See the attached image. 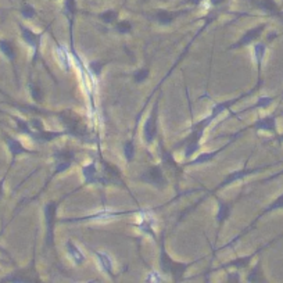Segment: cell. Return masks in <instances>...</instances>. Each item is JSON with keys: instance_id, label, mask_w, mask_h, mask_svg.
<instances>
[{"instance_id": "28", "label": "cell", "mask_w": 283, "mask_h": 283, "mask_svg": "<svg viewBox=\"0 0 283 283\" xmlns=\"http://www.w3.org/2000/svg\"><path fill=\"white\" fill-rule=\"evenodd\" d=\"M19 14H21V17L24 19H34L38 16L35 7L32 4H29V3L22 4V7L19 9Z\"/></svg>"}, {"instance_id": "14", "label": "cell", "mask_w": 283, "mask_h": 283, "mask_svg": "<svg viewBox=\"0 0 283 283\" xmlns=\"http://www.w3.org/2000/svg\"><path fill=\"white\" fill-rule=\"evenodd\" d=\"M190 10H179V11H168V10H158L154 14V19L161 25H170L181 16L189 14Z\"/></svg>"}, {"instance_id": "9", "label": "cell", "mask_w": 283, "mask_h": 283, "mask_svg": "<svg viewBox=\"0 0 283 283\" xmlns=\"http://www.w3.org/2000/svg\"><path fill=\"white\" fill-rule=\"evenodd\" d=\"M139 179L143 181V182L149 183V185H153L155 188H160V189L164 188L165 185H167V179H165L164 172H163L161 167H158V165L150 167L145 174L139 176Z\"/></svg>"}, {"instance_id": "2", "label": "cell", "mask_w": 283, "mask_h": 283, "mask_svg": "<svg viewBox=\"0 0 283 283\" xmlns=\"http://www.w3.org/2000/svg\"><path fill=\"white\" fill-rule=\"evenodd\" d=\"M1 137H3V142L4 145L7 147L10 154V164H9V170H13L14 165L17 163V158L21 157V155H31V154H37V151L34 150H29L28 147H25L21 140H19L17 137L11 136L10 133H7L6 131H1Z\"/></svg>"}, {"instance_id": "25", "label": "cell", "mask_w": 283, "mask_h": 283, "mask_svg": "<svg viewBox=\"0 0 283 283\" xmlns=\"http://www.w3.org/2000/svg\"><path fill=\"white\" fill-rule=\"evenodd\" d=\"M266 52V45L265 43H257L254 46V58H256L257 65H258V73H261V65Z\"/></svg>"}, {"instance_id": "31", "label": "cell", "mask_w": 283, "mask_h": 283, "mask_svg": "<svg viewBox=\"0 0 283 283\" xmlns=\"http://www.w3.org/2000/svg\"><path fill=\"white\" fill-rule=\"evenodd\" d=\"M53 158L56 161H70V163H73L75 160V154H74V151H70V150H57L53 154Z\"/></svg>"}, {"instance_id": "40", "label": "cell", "mask_w": 283, "mask_h": 283, "mask_svg": "<svg viewBox=\"0 0 283 283\" xmlns=\"http://www.w3.org/2000/svg\"><path fill=\"white\" fill-rule=\"evenodd\" d=\"M161 281H163V278H161V276H158L157 272H151L150 276L146 279V282H161Z\"/></svg>"}, {"instance_id": "36", "label": "cell", "mask_w": 283, "mask_h": 283, "mask_svg": "<svg viewBox=\"0 0 283 283\" xmlns=\"http://www.w3.org/2000/svg\"><path fill=\"white\" fill-rule=\"evenodd\" d=\"M260 268H261V264L258 263V264L250 271V274L247 275V282H258V281H261V278H260V275H261Z\"/></svg>"}, {"instance_id": "27", "label": "cell", "mask_w": 283, "mask_h": 283, "mask_svg": "<svg viewBox=\"0 0 283 283\" xmlns=\"http://www.w3.org/2000/svg\"><path fill=\"white\" fill-rule=\"evenodd\" d=\"M97 19H100L106 24H114L117 21V19H118V13L113 9L106 10V11L100 13V14H97Z\"/></svg>"}, {"instance_id": "43", "label": "cell", "mask_w": 283, "mask_h": 283, "mask_svg": "<svg viewBox=\"0 0 283 283\" xmlns=\"http://www.w3.org/2000/svg\"><path fill=\"white\" fill-rule=\"evenodd\" d=\"M204 0H186V3H189V4H193V6H199L201 4Z\"/></svg>"}, {"instance_id": "6", "label": "cell", "mask_w": 283, "mask_h": 283, "mask_svg": "<svg viewBox=\"0 0 283 283\" xmlns=\"http://www.w3.org/2000/svg\"><path fill=\"white\" fill-rule=\"evenodd\" d=\"M158 101L160 97L155 100L154 106L151 109V113L149 115V118L145 122V127H143V139L146 142V145H151L154 142L155 136H157V128H158Z\"/></svg>"}, {"instance_id": "7", "label": "cell", "mask_w": 283, "mask_h": 283, "mask_svg": "<svg viewBox=\"0 0 283 283\" xmlns=\"http://www.w3.org/2000/svg\"><path fill=\"white\" fill-rule=\"evenodd\" d=\"M0 55L3 56L10 63L11 68H13V73H14V76H16L17 85L19 86V71H17V50H16L14 43L11 40H9V39L0 38Z\"/></svg>"}, {"instance_id": "22", "label": "cell", "mask_w": 283, "mask_h": 283, "mask_svg": "<svg viewBox=\"0 0 283 283\" xmlns=\"http://www.w3.org/2000/svg\"><path fill=\"white\" fill-rule=\"evenodd\" d=\"M94 253V256L97 257V260H99V263H100V266L103 268V271H106L107 274L111 275V276H114V271H113V263H111V258H110L107 254H104V253H101V251H93Z\"/></svg>"}, {"instance_id": "19", "label": "cell", "mask_w": 283, "mask_h": 283, "mask_svg": "<svg viewBox=\"0 0 283 283\" xmlns=\"http://www.w3.org/2000/svg\"><path fill=\"white\" fill-rule=\"evenodd\" d=\"M192 265V263H179V261H174L172 263V266H171V274L172 275V279H174L175 282H179V281H182L183 279V275L185 272L188 271V268Z\"/></svg>"}, {"instance_id": "33", "label": "cell", "mask_w": 283, "mask_h": 283, "mask_svg": "<svg viewBox=\"0 0 283 283\" xmlns=\"http://www.w3.org/2000/svg\"><path fill=\"white\" fill-rule=\"evenodd\" d=\"M279 208H283V194H282V196H279V197H278V199H276V200H275L274 203H271V204H269V206H268V207L265 208L264 212H263V214H261V215H260V217H258L257 219L261 218V217H263L264 214H268V212H271V211L279 210Z\"/></svg>"}, {"instance_id": "32", "label": "cell", "mask_w": 283, "mask_h": 283, "mask_svg": "<svg viewBox=\"0 0 283 283\" xmlns=\"http://www.w3.org/2000/svg\"><path fill=\"white\" fill-rule=\"evenodd\" d=\"M274 101V99L272 97H268V96H263V97H260L258 100H257V103L254 104V106H251L250 109L245 110L243 113H246V111H248V110H256V109H266V107H269V104Z\"/></svg>"}, {"instance_id": "15", "label": "cell", "mask_w": 283, "mask_h": 283, "mask_svg": "<svg viewBox=\"0 0 283 283\" xmlns=\"http://www.w3.org/2000/svg\"><path fill=\"white\" fill-rule=\"evenodd\" d=\"M174 260L168 256L167 250L164 246V235L161 239V246H160V268H161V272L165 275L171 274V266H172Z\"/></svg>"}, {"instance_id": "3", "label": "cell", "mask_w": 283, "mask_h": 283, "mask_svg": "<svg viewBox=\"0 0 283 283\" xmlns=\"http://www.w3.org/2000/svg\"><path fill=\"white\" fill-rule=\"evenodd\" d=\"M57 207H58L57 201H49L43 207V217H45L46 224V246L47 247L55 246V226L56 222H57V219H56Z\"/></svg>"}, {"instance_id": "12", "label": "cell", "mask_w": 283, "mask_h": 283, "mask_svg": "<svg viewBox=\"0 0 283 283\" xmlns=\"http://www.w3.org/2000/svg\"><path fill=\"white\" fill-rule=\"evenodd\" d=\"M265 27H266L265 24H261V25H258V27L250 28L246 34L240 38L238 42L235 43V45L230 46L229 49H233V50H235V49H240V47H245V46L251 45L254 40H257L258 38L261 37V34H263V31L265 29Z\"/></svg>"}, {"instance_id": "42", "label": "cell", "mask_w": 283, "mask_h": 283, "mask_svg": "<svg viewBox=\"0 0 283 283\" xmlns=\"http://www.w3.org/2000/svg\"><path fill=\"white\" fill-rule=\"evenodd\" d=\"M0 254H3L4 257H7V258H10L11 261H13V257H11V254H10L9 251H7V248H4V247L0 245Z\"/></svg>"}, {"instance_id": "20", "label": "cell", "mask_w": 283, "mask_h": 283, "mask_svg": "<svg viewBox=\"0 0 283 283\" xmlns=\"http://www.w3.org/2000/svg\"><path fill=\"white\" fill-rule=\"evenodd\" d=\"M230 212H232V206L229 203L218 200V212H217V222H218V225H222L230 217Z\"/></svg>"}, {"instance_id": "41", "label": "cell", "mask_w": 283, "mask_h": 283, "mask_svg": "<svg viewBox=\"0 0 283 283\" xmlns=\"http://www.w3.org/2000/svg\"><path fill=\"white\" fill-rule=\"evenodd\" d=\"M226 281L228 282H239L240 281V278H239L238 272H230L228 274V278H226Z\"/></svg>"}, {"instance_id": "35", "label": "cell", "mask_w": 283, "mask_h": 283, "mask_svg": "<svg viewBox=\"0 0 283 283\" xmlns=\"http://www.w3.org/2000/svg\"><path fill=\"white\" fill-rule=\"evenodd\" d=\"M149 74H150L149 68H146V67L145 68H140V70H137L136 73L133 74V81L136 83H142L149 78Z\"/></svg>"}, {"instance_id": "23", "label": "cell", "mask_w": 283, "mask_h": 283, "mask_svg": "<svg viewBox=\"0 0 283 283\" xmlns=\"http://www.w3.org/2000/svg\"><path fill=\"white\" fill-rule=\"evenodd\" d=\"M56 55H57V58H58V63L61 64L63 70H65L67 73L70 71V58H68V55H67V50L64 49V46H61L60 43H57V47H56Z\"/></svg>"}, {"instance_id": "10", "label": "cell", "mask_w": 283, "mask_h": 283, "mask_svg": "<svg viewBox=\"0 0 283 283\" xmlns=\"http://www.w3.org/2000/svg\"><path fill=\"white\" fill-rule=\"evenodd\" d=\"M82 176H83V182H85V185L101 183V185L107 186L109 183H111L109 181V178H107V176H100V175H99V172H97V165H96L94 161H92L91 164L83 165Z\"/></svg>"}, {"instance_id": "39", "label": "cell", "mask_w": 283, "mask_h": 283, "mask_svg": "<svg viewBox=\"0 0 283 283\" xmlns=\"http://www.w3.org/2000/svg\"><path fill=\"white\" fill-rule=\"evenodd\" d=\"M10 171H11V170H9V168H7V171H6V172H4V175L0 178V201H1L3 196H4V186H6V181H7V176H9Z\"/></svg>"}, {"instance_id": "38", "label": "cell", "mask_w": 283, "mask_h": 283, "mask_svg": "<svg viewBox=\"0 0 283 283\" xmlns=\"http://www.w3.org/2000/svg\"><path fill=\"white\" fill-rule=\"evenodd\" d=\"M115 29H117V32L119 34H129L131 31H132V24L129 22V21H121V22H117V25H115Z\"/></svg>"}, {"instance_id": "16", "label": "cell", "mask_w": 283, "mask_h": 283, "mask_svg": "<svg viewBox=\"0 0 283 283\" xmlns=\"http://www.w3.org/2000/svg\"><path fill=\"white\" fill-rule=\"evenodd\" d=\"M251 127L256 131L276 132V118H275V115H268V117H264V118L257 119Z\"/></svg>"}, {"instance_id": "5", "label": "cell", "mask_w": 283, "mask_h": 283, "mask_svg": "<svg viewBox=\"0 0 283 283\" xmlns=\"http://www.w3.org/2000/svg\"><path fill=\"white\" fill-rule=\"evenodd\" d=\"M247 129H248V127H246V128L240 129L239 132H236V133H233V136H232V139L229 140L226 145H224V146L221 147V149H217V150H212V151H206V153H201V154H199L196 158H193V160H190V161H188V163H185V164L182 165V167H189V165H203V164H207V163H211L217 155L219 154V153H222L226 147H229L236 139H238L242 133H245Z\"/></svg>"}, {"instance_id": "18", "label": "cell", "mask_w": 283, "mask_h": 283, "mask_svg": "<svg viewBox=\"0 0 283 283\" xmlns=\"http://www.w3.org/2000/svg\"><path fill=\"white\" fill-rule=\"evenodd\" d=\"M65 250L68 253V256L73 258V261L76 265H82L85 261V256L82 254V251L75 246L73 243V240H67L65 242Z\"/></svg>"}, {"instance_id": "44", "label": "cell", "mask_w": 283, "mask_h": 283, "mask_svg": "<svg viewBox=\"0 0 283 283\" xmlns=\"http://www.w3.org/2000/svg\"><path fill=\"white\" fill-rule=\"evenodd\" d=\"M226 0H210L211 6H221L222 3H225Z\"/></svg>"}, {"instance_id": "34", "label": "cell", "mask_w": 283, "mask_h": 283, "mask_svg": "<svg viewBox=\"0 0 283 283\" xmlns=\"http://www.w3.org/2000/svg\"><path fill=\"white\" fill-rule=\"evenodd\" d=\"M258 6H260V9L269 11V13H276V10H278V6L274 0H261V1H258Z\"/></svg>"}, {"instance_id": "4", "label": "cell", "mask_w": 283, "mask_h": 283, "mask_svg": "<svg viewBox=\"0 0 283 283\" xmlns=\"http://www.w3.org/2000/svg\"><path fill=\"white\" fill-rule=\"evenodd\" d=\"M35 261H31V265L27 268H19L10 274L4 275L0 278V283H31L38 282V278H35Z\"/></svg>"}, {"instance_id": "13", "label": "cell", "mask_w": 283, "mask_h": 283, "mask_svg": "<svg viewBox=\"0 0 283 283\" xmlns=\"http://www.w3.org/2000/svg\"><path fill=\"white\" fill-rule=\"evenodd\" d=\"M132 212H137V211H118V212H114V211H100V212H96V214H91V215H85L81 218H73V219H61L60 222H82V221H92V219H109V218H115V217H121V215H125V214H132Z\"/></svg>"}, {"instance_id": "26", "label": "cell", "mask_w": 283, "mask_h": 283, "mask_svg": "<svg viewBox=\"0 0 283 283\" xmlns=\"http://www.w3.org/2000/svg\"><path fill=\"white\" fill-rule=\"evenodd\" d=\"M150 217H145V218H142V222L137 225V228L140 229L142 232H145V233H147V235H150L151 238L157 239V236H155L154 230H153V219H149Z\"/></svg>"}, {"instance_id": "1", "label": "cell", "mask_w": 283, "mask_h": 283, "mask_svg": "<svg viewBox=\"0 0 283 283\" xmlns=\"http://www.w3.org/2000/svg\"><path fill=\"white\" fill-rule=\"evenodd\" d=\"M19 37L22 39V42L32 49V64H37L38 58L40 56V45H42V38L45 35V31L42 32H35L32 31L31 28L27 27L25 24L19 22Z\"/></svg>"}, {"instance_id": "45", "label": "cell", "mask_w": 283, "mask_h": 283, "mask_svg": "<svg viewBox=\"0 0 283 283\" xmlns=\"http://www.w3.org/2000/svg\"><path fill=\"white\" fill-rule=\"evenodd\" d=\"M0 114H7V113H4L3 110H0Z\"/></svg>"}, {"instance_id": "8", "label": "cell", "mask_w": 283, "mask_h": 283, "mask_svg": "<svg viewBox=\"0 0 283 283\" xmlns=\"http://www.w3.org/2000/svg\"><path fill=\"white\" fill-rule=\"evenodd\" d=\"M264 167H260V168H243V170H238V171H233V172H230V174L226 175V178L222 181V182L219 183L218 186H215L212 190H211V193H215L218 192V190H221V189H225L226 186H229V185H232V183H235L236 181H240V179H243V178H246V176H248V175L251 174H256V172H258V171H261Z\"/></svg>"}, {"instance_id": "21", "label": "cell", "mask_w": 283, "mask_h": 283, "mask_svg": "<svg viewBox=\"0 0 283 283\" xmlns=\"http://www.w3.org/2000/svg\"><path fill=\"white\" fill-rule=\"evenodd\" d=\"M253 257H254V254H251V256H247V257H242V258H236V260H230L229 263L221 265V266H218V268H215L214 271L221 269V268H222V269H225V268H238V269H242V268H245V266L248 265V263L253 260Z\"/></svg>"}, {"instance_id": "17", "label": "cell", "mask_w": 283, "mask_h": 283, "mask_svg": "<svg viewBox=\"0 0 283 283\" xmlns=\"http://www.w3.org/2000/svg\"><path fill=\"white\" fill-rule=\"evenodd\" d=\"M10 118L14 121V124H16V131L19 132V135H24V136H31V133H32V131L34 129L31 128V125H29V121L27 119L21 118L19 115H13V114H7Z\"/></svg>"}, {"instance_id": "30", "label": "cell", "mask_w": 283, "mask_h": 283, "mask_svg": "<svg viewBox=\"0 0 283 283\" xmlns=\"http://www.w3.org/2000/svg\"><path fill=\"white\" fill-rule=\"evenodd\" d=\"M124 155H125L128 163L133 161V158H135V140H133V137L129 139L128 142L124 145Z\"/></svg>"}, {"instance_id": "37", "label": "cell", "mask_w": 283, "mask_h": 283, "mask_svg": "<svg viewBox=\"0 0 283 283\" xmlns=\"http://www.w3.org/2000/svg\"><path fill=\"white\" fill-rule=\"evenodd\" d=\"M103 67H104V63H101V61H91V63H89V70H91V73L93 74L96 78H100Z\"/></svg>"}, {"instance_id": "24", "label": "cell", "mask_w": 283, "mask_h": 283, "mask_svg": "<svg viewBox=\"0 0 283 283\" xmlns=\"http://www.w3.org/2000/svg\"><path fill=\"white\" fill-rule=\"evenodd\" d=\"M28 91H29V94L32 97V100L35 103H42L43 101V92L40 89V86L34 82L28 83Z\"/></svg>"}, {"instance_id": "11", "label": "cell", "mask_w": 283, "mask_h": 283, "mask_svg": "<svg viewBox=\"0 0 283 283\" xmlns=\"http://www.w3.org/2000/svg\"><path fill=\"white\" fill-rule=\"evenodd\" d=\"M64 135H70V132L64 129V131H47V129H42V131H32L29 139H32L35 143H50L58 137L64 136Z\"/></svg>"}, {"instance_id": "29", "label": "cell", "mask_w": 283, "mask_h": 283, "mask_svg": "<svg viewBox=\"0 0 283 283\" xmlns=\"http://www.w3.org/2000/svg\"><path fill=\"white\" fill-rule=\"evenodd\" d=\"M63 13L68 17L70 22H73L74 17H75V14H76V1H75V0H65Z\"/></svg>"}]
</instances>
